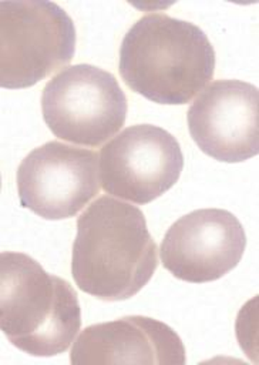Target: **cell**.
<instances>
[{
    "label": "cell",
    "instance_id": "8992f818",
    "mask_svg": "<svg viewBox=\"0 0 259 365\" xmlns=\"http://www.w3.org/2000/svg\"><path fill=\"white\" fill-rule=\"evenodd\" d=\"M98 157L102 190L141 205L172 188L184 168L178 140L152 124L124 128L101 148Z\"/></svg>",
    "mask_w": 259,
    "mask_h": 365
},
{
    "label": "cell",
    "instance_id": "ba28073f",
    "mask_svg": "<svg viewBox=\"0 0 259 365\" xmlns=\"http://www.w3.org/2000/svg\"><path fill=\"white\" fill-rule=\"evenodd\" d=\"M246 234L228 210L201 208L176 220L161 242V262L175 278L192 284L219 279L240 261Z\"/></svg>",
    "mask_w": 259,
    "mask_h": 365
},
{
    "label": "cell",
    "instance_id": "30bf717a",
    "mask_svg": "<svg viewBox=\"0 0 259 365\" xmlns=\"http://www.w3.org/2000/svg\"><path fill=\"white\" fill-rule=\"evenodd\" d=\"M70 362L85 364H178L186 362L178 334L166 324L128 315L94 324L74 341Z\"/></svg>",
    "mask_w": 259,
    "mask_h": 365
},
{
    "label": "cell",
    "instance_id": "9c48e42d",
    "mask_svg": "<svg viewBox=\"0 0 259 365\" xmlns=\"http://www.w3.org/2000/svg\"><path fill=\"white\" fill-rule=\"evenodd\" d=\"M188 130L206 155L240 163L259 153V90L242 80H215L186 113Z\"/></svg>",
    "mask_w": 259,
    "mask_h": 365
},
{
    "label": "cell",
    "instance_id": "6da1fadb",
    "mask_svg": "<svg viewBox=\"0 0 259 365\" xmlns=\"http://www.w3.org/2000/svg\"><path fill=\"white\" fill-rule=\"evenodd\" d=\"M157 267L158 248L138 207L102 195L78 217L71 275L81 291L124 301L148 284Z\"/></svg>",
    "mask_w": 259,
    "mask_h": 365
},
{
    "label": "cell",
    "instance_id": "277c9868",
    "mask_svg": "<svg viewBox=\"0 0 259 365\" xmlns=\"http://www.w3.org/2000/svg\"><path fill=\"white\" fill-rule=\"evenodd\" d=\"M0 86L31 87L68 64L75 51V26L54 1L0 3Z\"/></svg>",
    "mask_w": 259,
    "mask_h": 365
},
{
    "label": "cell",
    "instance_id": "7a4b0ae2",
    "mask_svg": "<svg viewBox=\"0 0 259 365\" xmlns=\"http://www.w3.org/2000/svg\"><path fill=\"white\" fill-rule=\"evenodd\" d=\"M125 84L158 104H186L213 77L215 50L194 23L151 13L138 19L120 46Z\"/></svg>",
    "mask_w": 259,
    "mask_h": 365
},
{
    "label": "cell",
    "instance_id": "3957f363",
    "mask_svg": "<svg viewBox=\"0 0 259 365\" xmlns=\"http://www.w3.org/2000/svg\"><path fill=\"white\" fill-rule=\"evenodd\" d=\"M81 327L77 292L23 252L0 254V328L31 356L67 351Z\"/></svg>",
    "mask_w": 259,
    "mask_h": 365
},
{
    "label": "cell",
    "instance_id": "52a82bcc",
    "mask_svg": "<svg viewBox=\"0 0 259 365\" xmlns=\"http://www.w3.org/2000/svg\"><path fill=\"white\" fill-rule=\"evenodd\" d=\"M98 154L48 141L20 163L16 181L21 207L44 220H65L84 208L100 190Z\"/></svg>",
    "mask_w": 259,
    "mask_h": 365
},
{
    "label": "cell",
    "instance_id": "5b68a950",
    "mask_svg": "<svg viewBox=\"0 0 259 365\" xmlns=\"http://www.w3.org/2000/svg\"><path fill=\"white\" fill-rule=\"evenodd\" d=\"M127 108V97L117 78L92 64L63 68L41 93V113L51 133L88 147H97L117 134L124 125Z\"/></svg>",
    "mask_w": 259,
    "mask_h": 365
}]
</instances>
